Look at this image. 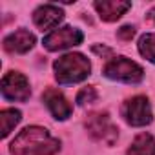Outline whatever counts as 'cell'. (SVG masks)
I'll use <instances>...</instances> for the list:
<instances>
[{
  "mask_svg": "<svg viewBox=\"0 0 155 155\" xmlns=\"http://www.w3.org/2000/svg\"><path fill=\"white\" fill-rule=\"evenodd\" d=\"M58 150L60 140L40 126L24 128L9 146L13 155H55Z\"/></svg>",
  "mask_w": 155,
  "mask_h": 155,
  "instance_id": "obj_1",
  "label": "cell"
},
{
  "mask_svg": "<svg viewBox=\"0 0 155 155\" xmlns=\"http://www.w3.org/2000/svg\"><path fill=\"white\" fill-rule=\"evenodd\" d=\"M55 79L58 84H75L84 81L91 71L90 60L82 53H68L55 60Z\"/></svg>",
  "mask_w": 155,
  "mask_h": 155,
  "instance_id": "obj_2",
  "label": "cell"
},
{
  "mask_svg": "<svg viewBox=\"0 0 155 155\" xmlns=\"http://www.w3.org/2000/svg\"><path fill=\"white\" fill-rule=\"evenodd\" d=\"M104 75L111 81L137 84V82L142 81L144 71L137 62H133V60H130L126 57H115L104 66Z\"/></svg>",
  "mask_w": 155,
  "mask_h": 155,
  "instance_id": "obj_3",
  "label": "cell"
},
{
  "mask_svg": "<svg viewBox=\"0 0 155 155\" xmlns=\"http://www.w3.org/2000/svg\"><path fill=\"white\" fill-rule=\"evenodd\" d=\"M84 126H86L88 133L95 140L104 142L108 146H111L117 140V137H119V130L111 122V119H110V115L106 111H93V113H90L86 117Z\"/></svg>",
  "mask_w": 155,
  "mask_h": 155,
  "instance_id": "obj_4",
  "label": "cell"
},
{
  "mask_svg": "<svg viewBox=\"0 0 155 155\" xmlns=\"http://www.w3.org/2000/svg\"><path fill=\"white\" fill-rule=\"evenodd\" d=\"M122 117L130 126H146L153 120V113H151V106L150 101L142 95L131 97L124 102L122 106Z\"/></svg>",
  "mask_w": 155,
  "mask_h": 155,
  "instance_id": "obj_5",
  "label": "cell"
},
{
  "mask_svg": "<svg viewBox=\"0 0 155 155\" xmlns=\"http://www.w3.org/2000/svg\"><path fill=\"white\" fill-rule=\"evenodd\" d=\"M84 40V35L81 29H75L69 26L64 28H57L51 33H48L44 37V48L48 51H60V49H68L73 46H79Z\"/></svg>",
  "mask_w": 155,
  "mask_h": 155,
  "instance_id": "obj_6",
  "label": "cell"
},
{
  "mask_svg": "<svg viewBox=\"0 0 155 155\" xmlns=\"http://www.w3.org/2000/svg\"><path fill=\"white\" fill-rule=\"evenodd\" d=\"M2 95L8 101L26 102L29 99V95H31L28 79H26L22 73H18V71L6 73L4 79H2Z\"/></svg>",
  "mask_w": 155,
  "mask_h": 155,
  "instance_id": "obj_7",
  "label": "cell"
},
{
  "mask_svg": "<svg viewBox=\"0 0 155 155\" xmlns=\"http://www.w3.org/2000/svg\"><path fill=\"white\" fill-rule=\"evenodd\" d=\"M42 101L46 104V108L49 110V113L58 119V120H66L71 115V104L68 102V99L55 88H48L42 95Z\"/></svg>",
  "mask_w": 155,
  "mask_h": 155,
  "instance_id": "obj_8",
  "label": "cell"
},
{
  "mask_svg": "<svg viewBox=\"0 0 155 155\" xmlns=\"http://www.w3.org/2000/svg\"><path fill=\"white\" fill-rule=\"evenodd\" d=\"M62 18H64V11L60 8L53 6V4H44V6L37 8L35 13H33V22L42 31H48V29L57 28Z\"/></svg>",
  "mask_w": 155,
  "mask_h": 155,
  "instance_id": "obj_9",
  "label": "cell"
},
{
  "mask_svg": "<svg viewBox=\"0 0 155 155\" xmlns=\"http://www.w3.org/2000/svg\"><path fill=\"white\" fill-rule=\"evenodd\" d=\"M93 6L104 22H115L131 8V2H126V0H97Z\"/></svg>",
  "mask_w": 155,
  "mask_h": 155,
  "instance_id": "obj_10",
  "label": "cell"
},
{
  "mask_svg": "<svg viewBox=\"0 0 155 155\" xmlns=\"http://www.w3.org/2000/svg\"><path fill=\"white\" fill-rule=\"evenodd\" d=\"M35 46V35L28 29H17L4 38V49L8 53H28Z\"/></svg>",
  "mask_w": 155,
  "mask_h": 155,
  "instance_id": "obj_11",
  "label": "cell"
},
{
  "mask_svg": "<svg viewBox=\"0 0 155 155\" xmlns=\"http://www.w3.org/2000/svg\"><path fill=\"white\" fill-rule=\"evenodd\" d=\"M124 155H155V139L150 133L137 135Z\"/></svg>",
  "mask_w": 155,
  "mask_h": 155,
  "instance_id": "obj_12",
  "label": "cell"
},
{
  "mask_svg": "<svg viewBox=\"0 0 155 155\" xmlns=\"http://www.w3.org/2000/svg\"><path fill=\"white\" fill-rule=\"evenodd\" d=\"M20 119H22V115L15 108H9V110H2V111H0V124H2V137L4 139L15 130V126L20 122Z\"/></svg>",
  "mask_w": 155,
  "mask_h": 155,
  "instance_id": "obj_13",
  "label": "cell"
},
{
  "mask_svg": "<svg viewBox=\"0 0 155 155\" xmlns=\"http://www.w3.org/2000/svg\"><path fill=\"white\" fill-rule=\"evenodd\" d=\"M139 53L155 64V33H146L139 40Z\"/></svg>",
  "mask_w": 155,
  "mask_h": 155,
  "instance_id": "obj_14",
  "label": "cell"
},
{
  "mask_svg": "<svg viewBox=\"0 0 155 155\" xmlns=\"http://www.w3.org/2000/svg\"><path fill=\"white\" fill-rule=\"evenodd\" d=\"M95 101H97V90L93 86H86L77 93V104L79 106H86V104H91Z\"/></svg>",
  "mask_w": 155,
  "mask_h": 155,
  "instance_id": "obj_15",
  "label": "cell"
},
{
  "mask_svg": "<svg viewBox=\"0 0 155 155\" xmlns=\"http://www.w3.org/2000/svg\"><path fill=\"white\" fill-rule=\"evenodd\" d=\"M133 35H135V28H133V26H122V28L119 29V37H120L122 40H131Z\"/></svg>",
  "mask_w": 155,
  "mask_h": 155,
  "instance_id": "obj_16",
  "label": "cell"
},
{
  "mask_svg": "<svg viewBox=\"0 0 155 155\" xmlns=\"http://www.w3.org/2000/svg\"><path fill=\"white\" fill-rule=\"evenodd\" d=\"M93 53H97V55H111L113 51L111 49H108V48H101V46H93Z\"/></svg>",
  "mask_w": 155,
  "mask_h": 155,
  "instance_id": "obj_17",
  "label": "cell"
},
{
  "mask_svg": "<svg viewBox=\"0 0 155 155\" xmlns=\"http://www.w3.org/2000/svg\"><path fill=\"white\" fill-rule=\"evenodd\" d=\"M148 17H150V18H151L153 22H155V8H153V9H151L150 13H148Z\"/></svg>",
  "mask_w": 155,
  "mask_h": 155,
  "instance_id": "obj_18",
  "label": "cell"
}]
</instances>
